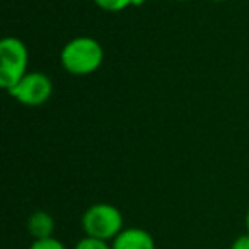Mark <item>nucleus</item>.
Wrapping results in <instances>:
<instances>
[{
	"label": "nucleus",
	"mask_w": 249,
	"mask_h": 249,
	"mask_svg": "<svg viewBox=\"0 0 249 249\" xmlns=\"http://www.w3.org/2000/svg\"><path fill=\"white\" fill-rule=\"evenodd\" d=\"M103 60V46L97 39L89 38V36H79V38L70 39L60 53L62 67L73 75H89L96 72Z\"/></svg>",
	"instance_id": "f257e3e1"
},
{
	"label": "nucleus",
	"mask_w": 249,
	"mask_h": 249,
	"mask_svg": "<svg viewBox=\"0 0 249 249\" xmlns=\"http://www.w3.org/2000/svg\"><path fill=\"white\" fill-rule=\"evenodd\" d=\"M82 231L86 235L111 242L123 231V215L114 205L96 203L90 205L82 215Z\"/></svg>",
	"instance_id": "f03ea898"
},
{
	"label": "nucleus",
	"mask_w": 249,
	"mask_h": 249,
	"mask_svg": "<svg viewBox=\"0 0 249 249\" xmlns=\"http://www.w3.org/2000/svg\"><path fill=\"white\" fill-rule=\"evenodd\" d=\"M28 46L19 38H4L0 41V86L12 89L28 73Z\"/></svg>",
	"instance_id": "7ed1b4c3"
},
{
	"label": "nucleus",
	"mask_w": 249,
	"mask_h": 249,
	"mask_svg": "<svg viewBox=\"0 0 249 249\" xmlns=\"http://www.w3.org/2000/svg\"><path fill=\"white\" fill-rule=\"evenodd\" d=\"M14 99L26 106H41L52 97L53 82L46 73L28 72L12 89L7 90Z\"/></svg>",
	"instance_id": "20e7f679"
},
{
	"label": "nucleus",
	"mask_w": 249,
	"mask_h": 249,
	"mask_svg": "<svg viewBox=\"0 0 249 249\" xmlns=\"http://www.w3.org/2000/svg\"><path fill=\"white\" fill-rule=\"evenodd\" d=\"M113 249H156L152 234L140 227H126L111 241Z\"/></svg>",
	"instance_id": "39448f33"
},
{
	"label": "nucleus",
	"mask_w": 249,
	"mask_h": 249,
	"mask_svg": "<svg viewBox=\"0 0 249 249\" xmlns=\"http://www.w3.org/2000/svg\"><path fill=\"white\" fill-rule=\"evenodd\" d=\"M28 232L33 235L35 241L53 237V232H55V218L45 210L35 212V213L28 218Z\"/></svg>",
	"instance_id": "423d86ee"
},
{
	"label": "nucleus",
	"mask_w": 249,
	"mask_h": 249,
	"mask_svg": "<svg viewBox=\"0 0 249 249\" xmlns=\"http://www.w3.org/2000/svg\"><path fill=\"white\" fill-rule=\"evenodd\" d=\"M73 249H113V248H111V242L107 241L90 237V235H84L82 239H79L75 242Z\"/></svg>",
	"instance_id": "0eeeda50"
},
{
	"label": "nucleus",
	"mask_w": 249,
	"mask_h": 249,
	"mask_svg": "<svg viewBox=\"0 0 249 249\" xmlns=\"http://www.w3.org/2000/svg\"><path fill=\"white\" fill-rule=\"evenodd\" d=\"M94 4L107 12H120L133 5V0H94Z\"/></svg>",
	"instance_id": "6e6552de"
},
{
	"label": "nucleus",
	"mask_w": 249,
	"mask_h": 249,
	"mask_svg": "<svg viewBox=\"0 0 249 249\" xmlns=\"http://www.w3.org/2000/svg\"><path fill=\"white\" fill-rule=\"evenodd\" d=\"M29 249H67V248L60 239L48 237V239H38V241H33V244L29 246Z\"/></svg>",
	"instance_id": "1a4fd4ad"
},
{
	"label": "nucleus",
	"mask_w": 249,
	"mask_h": 249,
	"mask_svg": "<svg viewBox=\"0 0 249 249\" xmlns=\"http://www.w3.org/2000/svg\"><path fill=\"white\" fill-rule=\"evenodd\" d=\"M231 249H249V234L248 232L239 235V237H235V241L231 244Z\"/></svg>",
	"instance_id": "9d476101"
},
{
	"label": "nucleus",
	"mask_w": 249,
	"mask_h": 249,
	"mask_svg": "<svg viewBox=\"0 0 249 249\" xmlns=\"http://www.w3.org/2000/svg\"><path fill=\"white\" fill-rule=\"evenodd\" d=\"M244 222H246V231H248V234H249V210H248V213H246Z\"/></svg>",
	"instance_id": "9b49d317"
},
{
	"label": "nucleus",
	"mask_w": 249,
	"mask_h": 249,
	"mask_svg": "<svg viewBox=\"0 0 249 249\" xmlns=\"http://www.w3.org/2000/svg\"><path fill=\"white\" fill-rule=\"evenodd\" d=\"M212 2H224V0H212Z\"/></svg>",
	"instance_id": "f8f14e48"
},
{
	"label": "nucleus",
	"mask_w": 249,
	"mask_h": 249,
	"mask_svg": "<svg viewBox=\"0 0 249 249\" xmlns=\"http://www.w3.org/2000/svg\"><path fill=\"white\" fill-rule=\"evenodd\" d=\"M178 2H186V0H178Z\"/></svg>",
	"instance_id": "ddd939ff"
}]
</instances>
